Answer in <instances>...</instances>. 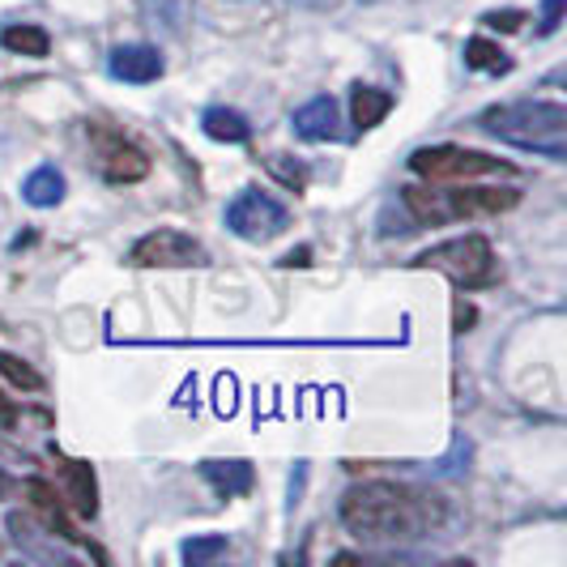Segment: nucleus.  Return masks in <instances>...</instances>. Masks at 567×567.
Wrapping results in <instances>:
<instances>
[{
	"instance_id": "nucleus-20",
	"label": "nucleus",
	"mask_w": 567,
	"mask_h": 567,
	"mask_svg": "<svg viewBox=\"0 0 567 567\" xmlns=\"http://www.w3.org/2000/svg\"><path fill=\"white\" fill-rule=\"evenodd\" d=\"M0 371H4V375H9V380H13L18 389H27V393L43 389V375L30 368V363H22L18 354H4V350H0Z\"/></svg>"
},
{
	"instance_id": "nucleus-3",
	"label": "nucleus",
	"mask_w": 567,
	"mask_h": 567,
	"mask_svg": "<svg viewBox=\"0 0 567 567\" xmlns=\"http://www.w3.org/2000/svg\"><path fill=\"white\" fill-rule=\"evenodd\" d=\"M405 209L419 218V223H449V218H491V214H504L512 209L520 193L512 188H453V193H440V188H401Z\"/></svg>"
},
{
	"instance_id": "nucleus-15",
	"label": "nucleus",
	"mask_w": 567,
	"mask_h": 567,
	"mask_svg": "<svg viewBox=\"0 0 567 567\" xmlns=\"http://www.w3.org/2000/svg\"><path fill=\"white\" fill-rule=\"evenodd\" d=\"M200 128H205V137L227 145H244L252 137V124L239 112H230V107H209V112L200 115Z\"/></svg>"
},
{
	"instance_id": "nucleus-16",
	"label": "nucleus",
	"mask_w": 567,
	"mask_h": 567,
	"mask_svg": "<svg viewBox=\"0 0 567 567\" xmlns=\"http://www.w3.org/2000/svg\"><path fill=\"white\" fill-rule=\"evenodd\" d=\"M60 197H64V175H60L56 167L30 171L27 184H22V200H27V205H34V209H52V205H60Z\"/></svg>"
},
{
	"instance_id": "nucleus-5",
	"label": "nucleus",
	"mask_w": 567,
	"mask_h": 567,
	"mask_svg": "<svg viewBox=\"0 0 567 567\" xmlns=\"http://www.w3.org/2000/svg\"><path fill=\"white\" fill-rule=\"evenodd\" d=\"M419 265L449 274L465 290L495 282V252H491V244L483 235H461V239H449V244H435V248H426L419 256Z\"/></svg>"
},
{
	"instance_id": "nucleus-23",
	"label": "nucleus",
	"mask_w": 567,
	"mask_h": 567,
	"mask_svg": "<svg viewBox=\"0 0 567 567\" xmlns=\"http://www.w3.org/2000/svg\"><path fill=\"white\" fill-rule=\"evenodd\" d=\"M269 167L278 171V179H286L290 188H303V179H308V171H303V167H290V163H282V158H274Z\"/></svg>"
},
{
	"instance_id": "nucleus-21",
	"label": "nucleus",
	"mask_w": 567,
	"mask_h": 567,
	"mask_svg": "<svg viewBox=\"0 0 567 567\" xmlns=\"http://www.w3.org/2000/svg\"><path fill=\"white\" fill-rule=\"evenodd\" d=\"M564 4L567 0H542V34H550V30H559V22H564Z\"/></svg>"
},
{
	"instance_id": "nucleus-6",
	"label": "nucleus",
	"mask_w": 567,
	"mask_h": 567,
	"mask_svg": "<svg viewBox=\"0 0 567 567\" xmlns=\"http://www.w3.org/2000/svg\"><path fill=\"white\" fill-rule=\"evenodd\" d=\"M286 223H290V214H286L274 197L256 193V188H244V193L227 205V227L235 230L239 239H248V244H265V239L282 235Z\"/></svg>"
},
{
	"instance_id": "nucleus-24",
	"label": "nucleus",
	"mask_w": 567,
	"mask_h": 567,
	"mask_svg": "<svg viewBox=\"0 0 567 567\" xmlns=\"http://www.w3.org/2000/svg\"><path fill=\"white\" fill-rule=\"evenodd\" d=\"M0 426H13V405L0 398Z\"/></svg>"
},
{
	"instance_id": "nucleus-2",
	"label": "nucleus",
	"mask_w": 567,
	"mask_h": 567,
	"mask_svg": "<svg viewBox=\"0 0 567 567\" xmlns=\"http://www.w3.org/2000/svg\"><path fill=\"white\" fill-rule=\"evenodd\" d=\"M478 128L516 145L534 150L555 163L567 158V107L564 103H542V99H520V103H499L478 115Z\"/></svg>"
},
{
	"instance_id": "nucleus-11",
	"label": "nucleus",
	"mask_w": 567,
	"mask_h": 567,
	"mask_svg": "<svg viewBox=\"0 0 567 567\" xmlns=\"http://www.w3.org/2000/svg\"><path fill=\"white\" fill-rule=\"evenodd\" d=\"M295 133L308 137V142H333L341 128H338V103L329 94H316L308 99L299 112H295Z\"/></svg>"
},
{
	"instance_id": "nucleus-25",
	"label": "nucleus",
	"mask_w": 567,
	"mask_h": 567,
	"mask_svg": "<svg viewBox=\"0 0 567 567\" xmlns=\"http://www.w3.org/2000/svg\"><path fill=\"white\" fill-rule=\"evenodd\" d=\"M308 256H312V252H308V248H299V252H290V256H286L282 265H308Z\"/></svg>"
},
{
	"instance_id": "nucleus-13",
	"label": "nucleus",
	"mask_w": 567,
	"mask_h": 567,
	"mask_svg": "<svg viewBox=\"0 0 567 567\" xmlns=\"http://www.w3.org/2000/svg\"><path fill=\"white\" fill-rule=\"evenodd\" d=\"M200 474H205V483L214 486L218 495H227V499H235V495H248L256 483L252 465L248 461H205L200 465Z\"/></svg>"
},
{
	"instance_id": "nucleus-9",
	"label": "nucleus",
	"mask_w": 567,
	"mask_h": 567,
	"mask_svg": "<svg viewBox=\"0 0 567 567\" xmlns=\"http://www.w3.org/2000/svg\"><path fill=\"white\" fill-rule=\"evenodd\" d=\"M115 82H128V85H145V82H158L163 78V56L158 48H145V43H124L115 48L112 60H107Z\"/></svg>"
},
{
	"instance_id": "nucleus-18",
	"label": "nucleus",
	"mask_w": 567,
	"mask_h": 567,
	"mask_svg": "<svg viewBox=\"0 0 567 567\" xmlns=\"http://www.w3.org/2000/svg\"><path fill=\"white\" fill-rule=\"evenodd\" d=\"M465 64L470 69H478V73H508L512 69V60L499 52V43H491V39H470L465 43Z\"/></svg>"
},
{
	"instance_id": "nucleus-1",
	"label": "nucleus",
	"mask_w": 567,
	"mask_h": 567,
	"mask_svg": "<svg viewBox=\"0 0 567 567\" xmlns=\"http://www.w3.org/2000/svg\"><path fill=\"white\" fill-rule=\"evenodd\" d=\"M341 525L359 542L423 538L444 525V499L401 483H363L341 495Z\"/></svg>"
},
{
	"instance_id": "nucleus-4",
	"label": "nucleus",
	"mask_w": 567,
	"mask_h": 567,
	"mask_svg": "<svg viewBox=\"0 0 567 567\" xmlns=\"http://www.w3.org/2000/svg\"><path fill=\"white\" fill-rule=\"evenodd\" d=\"M410 171L431 184H465L483 175H512V163L491 158L483 150H461V145H426L410 154Z\"/></svg>"
},
{
	"instance_id": "nucleus-14",
	"label": "nucleus",
	"mask_w": 567,
	"mask_h": 567,
	"mask_svg": "<svg viewBox=\"0 0 567 567\" xmlns=\"http://www.w3.org/2000/svg\"><path fill=\"white\" fill-rule=\"evenodd\" d=\"M393 112V94L389 90H375V85H354V94H350V115H354V124L368 133L375 128L384 115Z\"/></svg>"
},
{
	"instance_id": "nucleus-26",
	"label": "nucleus",
	"mask_w": 567,
	"mask_h": 567,
	"mask_svg": "<svg viewBox=\"0 0 567 567\" xmlns=\"http://www.w3.org/2000/svg\"><path fill=\"white\" fill-rule=\"evenodd\" d=\"M4 495H9V478H4V474H0V499H4Z\"/></svg>"
},
{
	"instance_id": "nucleus-22",
	"label": "nucleus",
	"mask_w": 567,
	"mask_h": 567,
	"mask_svg": "<svg viewBox=\"0 0 567 567\" xmlns=\"http://www.w3.org/2000/svg\"><path fill=\"white\" fill-rule=\"evenodd\" d=\"M491 30H520V22H525V13L520 9H504V13H486L483 18Z\"/></svg>"
},
{
	"instance_id": "nucleus-8",
	"label": "nucleus",
	"mask_w": 567,
	"mask_h": 567,
	"mask_svg": "<svg viewBox=\"0 0 567 567\" xmlns=\"http://www.w3.org/2000/svg\"><path fill=\"white\" fill-rule=\"evenodd\" d=\"M56 453V449H52ZM56 474L60 486H64V499L78 516H94L99 512V483H94V470L90 461H73V456L56 453Z\"/></svg>"
},
{
	"instance_id": "nucleus-17",
	"label": "nucleus",
	"mask_w": 567,
	"mask_h": 567,
	"mask_svg": "<svg viewBox=\"0 0 567 567\" xmlns=\"http://www.w3.org/2000/svg\"><path fill=\"white\" fill-rule=\"evenodd\" d=\"M0 48L4 52H13V56H30V60H43L48 56V48H52V39H48V30L39 27H4L0 30Z\"/></svg>"
},
{
	"instance_id": "nucleus-12",
	"label": "nucleus",
	"mask_w": 567,
	"mask_h": 567,
	"mask_svg": "<svg viewBox=\"0 0 567 567\" xmlns=\"http://www.w3.org/2000/svg\"><path fill=\"white\" fill-rule=\"evenodd\" d=\"M27 495H30V508L39 512V520H43V529L52 534V538H64V542H78L73 534V525L64 520V508H60L56 491L43 483V478H30L27 483Z\"/></svg>"
},
{
	"instance_id": "nucleus-27",
	"label": "nucleus",
	"mask_w": 567,
	"mask_h": 567,
	"mask_svg": "<svg viewBox=\"0 0 567 567\" xmlns=\"http://www.w3.org/2000/svg\"><path fill=\"white\" fill-rule=\"evenodd\" d=\"M0 550H4V546H0Z\"/></svg>"
},
{
	"instance_id": "nucleus-19",
	"label": "nucleus",
	"mask_w": 567,
	"mask_h": 567,
	"mask_svg": "<svg viewBox=\"0 0 567 567\" xmlns=\"http://www.w3.org/2000/svg\"><path fill=\"white\" fill-rule=\"evenodd\" d=\"M223 555H227V538H223V534H205V538L184 542V564H193V567L214 564V559H223Z\"/></svg>"
},
{
	"instance_id": "nucleus-7",
	"label": "nucleus",
	"mask_w": 567,
	"mask_h": 567,
	"mask_svg": "<svg viewBox=\"0 0 567 567\" xmlns=\"http://www.w3.org/2000/svg\"><path fill=\"white\" fill-rule=\"evenodd\" d=\"M128 260L142 265V269H158V265L163 269H184V265H205V248L193 235H184V230L158 227L133 244Z\"/></svg>"
},
{
	"instance_id": "nucleus-10",
	"label": "nucleus",
	"mask_w": 567,
	"mask_h": 567,
	"mask_svg": "<svg viewBox=\"0 0 567 567\" xmlns=\"http://www.w3.org/2000/svg\"><path fill=\"white\" fill-rule=\"evenodd\" d=\"M103 142V154H99V167H103V175L112 179V184H137V179H145L150 175V158H145L137 145L120 142V137H99Z\"/></svg>"
}]
</instances>
